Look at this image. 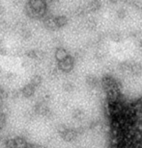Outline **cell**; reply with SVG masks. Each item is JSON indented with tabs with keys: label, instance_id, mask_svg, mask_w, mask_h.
I'll list each match as a JSON object with an SVG mask.
<instances>
[{
	"label": "cell",
	"instance_id": "6da1fadb",
	"mask_svg": "<svg viewBox=\"0 0 142 148\" xmlns=\"http://www.w3.org/2000/svg\"><path fill=\"white\" fill-rule=\"evenodd\" d=\"M39 14V18H43L46 14V0H29L27 2Z\"/></svg>",
	"mask_w": 142,
	"mask_h": 148
},
{
	"label": "cell",
	"instance_id": "7a4b0ae2",
	"mask_svg": "<svg viewBox=\"0 0 142 148\" xmlns=\"http://www.w3.org/2000/svg\"><path fill=\"white\" fill-rule=\"evenodd\" d=\"M58 69L60 71L64 72V73H69L73 69V66H75V58L72 57V56H69L66 59H64L63 61L58 62Z\"/></svg>",
	"mask_w": 142,
	"mask_h": 148
},
{
	"label": "cell",
	"instance_id": "3957f363",
	"mask_svg": "<svg viewBox=\"0 0 142 148\" xmlns=\"http://www.w3.org/2000/svg\"><path fill=\"white\" fill-rule=\"evenodd\" d=\"M102 85L103 90H105V92H107L108 90H111L113 88H119L118 86V82L115 79L112 78L111 76H105L102 80Z\"/></svg>",
	"mask_w": 142,
	"mask_h": 148
},
{
	"label": "cell",
	"instance_id": "277c9868",
	"mask_svg": "<svg viewBox=\"0 0 142 148\" xmlns=\"http://www.w3.org/2000/svg\"><path fill=\"white\" fill-rule=\"evenodd\" d=\"M78 136V130L76 129H72V128H68L67 131L64 133L63 135L61 136L63 138V140L67 143H71V141H73L75 140H76Z\"/></svg>",
	"mask_w": 142,
	"mask_h": 148
},
{
	"label": "cell",
	"instance_id": "5b68a950",
	"mask_svg": "<svg viewBox=\"0 0 142 148\" xmlns=\"http://www.w3.org/2000/svg\"><path fill=\"white\" fill-rule=\"evenodd\" d=\"M44 24H45L46 28L48 29V30H56V29H58L57 23H56V19L54 16H49L45 17Z\"/></svg>",
	"mask_w": 142,
	"mask_h": 148
},
{
	"label": "cell",
	"instance_id": "8992f818",
	"mask_svg": "<svg viewBox=\"0 0 142 148\" xmlns=\"http://www.w3.org/2000/svg\"><path fill=\"white\" fill-rule=\"evenodd\" d=\"M100 7H102V3L100 0H92L91 2L88 3V5L86 6V12L87 13H94V12L99 11Z\"/></svg>",
	"mask_w": 142,
	"mask_h": 148
},
{
	"label": "cell",
	"instance_id": "52a82bcc",
	"mask_svg": "<svg viewBox=\"0 0 142 148\" xmlns=\"http://www.w3.org/2000/svg\"><path fill=\"white\" fill-rule=\"evenodd\" d=\"M55 59L57 62H61L63 61L64 59H66L67 57H69V53L65 48L63 47H58V48H56V51H55Z\"/></svg>",
	"mask_w": 142,
	"mask_h": 148
},
{
	"label": "cell",
	"instance_id": "ba28073f",
	"mask_svg": "<svg viewBox=\"0 0 142 148\" xmlns=\"http://www.w3.org/2000/svg\"><path fill=\"white\" fill-rule=\"evenodd\" d=\"M35 88H36V87H34L32 84L25 85L24 87L22 88V90H21L22 95L24 97H27V98H28V97L33 96L34 93H35Z\"/></svg>",
	"mask_w": 142,
	"mask_h": 148
},
{
	"label": "cell",
	"instance_id": "9c48e42d",
	"mask_svg": "<svg viewBox=\"0 0 142 148\" xmlns=\"http://www.w3.org/2000/svg\"><path fill=\"white\" fill-rule=\"evenodd\" d=\"M15 143H16V148H28L29 146L27 140L23 137L15 138Z\"/></svg>",
	"mask_w": 142,
	"mask_h": 148
},
{
	"label": "cell",
	"instance_id": "30bf717a",
	"mask_svg": "<svg viewBox=\"0 0 142 148\" xmlns=\"http://www.w3.org/2000/svg\"><path fill=\"white\" fill-rule=\"evenodd\" d=\"M131 72L134 75H139L142 72V66L137 62H132L131 63Z\"/></svg>",
	"mask_w": 142,
	"mask_h": 148
},
{
	"label": "cell",
	"instance_id": "8fae6325",
	"mask_svg": "<svg viewBox=\"0 0 142 148\" xmlns=\"http://www.w3.org/2000/svg\"><path fill=\"white\" fill-rule=\"evenodd\" d=\"M24 10H25L26 14H27L29 17H31V18H39V14H38V13L28 4V3L25 5Z\"/></svg>",
	"mask_w": 142,
	"mask_h": 148
},
{
	"label": "cell",
	"instance_id": "7c38bea8",
	"mask_svg": "<svg viewBox=\"0 0 142 148\" xmlns=\"http://www.w3.org/2000/svg\"><path fill=\"white\" fill-rule=\"evenodd\" d=\"M86 84L91 88H96L99 85V80H98L96 76L90 74V75H88L86 77Z\"/></svg>",
	"mask_w": 142,
	"mask_h": 148
},
{
	"label": "cell",
	"instance_id": "4fadbf2b",
	"mask_svg": "<svg viewBox=\"0 0 142 148\" xmlns=\"http://www.w3.org/2000/svg\"><path fill=\"white\" fill-rule=\"evenodd\" d=\"M55 19H56V23H57L58 28L65 27V26L68 24V18H67V16H58L55 17Z\"/></svg>",
	"mask_w": 142,
	"mask_h": 148
},
{
	"label": "cell",
	"instance_id": "5bb4252c",
	"mask_svg": "<svg viewBox=\"0 0 142 148\" xmlns=\"http://www.w3.org/2000/svg\"><path fill=\"white\" fill-rule=\"evenodd\" d=\"M43 82V79L42 77H41L40 75H38V74H36V75H34L33 77L31 78L30 80V84H32L34 86V87H39V86L42 84Z\"/></svg>",
	"mask_w": 142,
	"mask_h": 148
},
{
	"label": "cell",
	"instance_id": "9a60e30c",
	"mask_svg": "<svg viewBox=\"0 0 142 148\" xmlns=\"http://www.w3.org/2000/svg\"><path fill=\"white\" fill-rule=\"evenodd\" d=\"M73 117L75 119H78V120H81L82 118L84 117V112L81 109H76L73 110Z\"/></svg>",
	"mask_w": 142,
	"mask_h": 148
},
{
	"label": "cell",
	"instance_id": "2e32d148",
	"mask_svg": "<svg viewBox=\"0 0 142 148\" xmlns=\"http://www.w3.org/2000/svg\"><path fill=\"white\" fill-rule=\"evenodd\" d=\"M119 69L122 70L123 72H126V71L131 72V63H130V62H123V63L120 64Z\"/></svg>",
	"mask_w": 142,
	"mask_h": 148
},
{
	"label": "cell",
	"instance_id": "e0dca14e",
	"mask_svg": "<svg viewBox=\"0 0 142 148\" xmlns=\"http://www.w3.org/2000/svg\"><path fill=\"white\" fill-rule=\"evenodd\" d=\"M63 90L66 91V92H72L75 90V85L71 82H66L63 84Z\"/></svg>",
	"mask_w": 142,
	"mask_h": 148
},
{
	"label": "cell",
	"instance_id": "ac0fdd59",
	"mask_svg": "<svg viewBox=\"0 0 142 148\" xmlns=\"http://www.w3.org/2000/svg\"><path fill=\"white\" fill-rule=\"evenodd\" d=\"M26 57L29 59H32V60H37L38 57V50H28L26 51Z\"/></svg>",
	"mask_w": 142,
	"mask_h": 148
},
{
	"label": "cell",
	"instance_id": "d6986e66",
	"mask_svg": "<svg viewBox=\"0 0 142 148\" xmlns=\"http://www.w3.org/2000/svg\"><path fill=\"white\" fill-rule=\"evenodd\" d=\"M20 37L22 38H24V40H27L31 37V32L29 29H26V28H22L21 30H20Z\"/></svg>",
	"mask_w": 142,
	"mask_h": 148
},
{
	"label": "cell",
	"instance_id": "ffe728a7",
	"mask_svg": "<svg viewBox=\"0 0 142 148\" xmlns=\"http://www.w3.org/2000/svg\"><path fill=\"white\" fill-rule=\"evenodd\" d=\"M5 146L7 148H16L15 138H8V140L5 141Z\"/></svg>",
	"mask_w": 142,
	"mask_h": 148
},
{
	"label": "cell",
	"instance_id": "44dd1931",
	"mask_svg": "<svg viewBox=\"0 0 142 148\" xmlns=\"http://www.w3.org/2000/svg\"><path fill=\"white\" fill-rule=\"evenodd\" d=\"M97 27V23L95 20L93 19H89V20H87V22H86V28L88 29H90V30H93V29H95Z\"/></svg>",
	"mask_w": 142,
	"mask_h": 148
},
{
	"label": "cell",
	"instance_id": "7402d4cb",
	"mask_svg": "<svg viewBox=\"0 0 142 148\" xmlns=\"http://www.w3.org/2000/svg\"><path fill=\"white\" fill-rule=\"evenodd\" d=\"M6 125V114L3 112H0V130L4 128Z\"/></svg>",
	"mask_w": 142,
	"mask_h": 148
},
{
	"label": "cell",
	"instance_id": "603a6c76",
	"mask_svg": "<svg viewBox=\"0 0 142 148\" xmlns=\"http://www.w3.org/2000/svg\"><path fill=\"white\" fill-rule=\"evenodd\" d=\"M126 16H127V12H126V10H124V9H120V10L117 11V16H118V18L124 19L126 17Z\"/></svg>",
	"mask_w": 142,
	"mask_h": 148
},
{
	"label": "cell",
	"instance_id": "cb8c5ba5",
	"mask_svg": "<svg viewBox=\"0 0 142 148\" xmlns=\"http://www.w3.org/2000/svg\"><path fill=\"white\" fill-rule=\"evenodd\" d=\"M67 129H68V127L66 125H64V124H60V125H58V127H57V131L61 136L67 131Z\"/></svg>",
	"mask_w": 142,
	"mask_h": 148
},
{
	"label": "cell",
	"instance_id": "d4e9b609",
	"mask_svg": "<svg viewBox=\"0 0 142 148\" xmlns=\"http://www.w3.org/2000/svg\"><path fill=\"white\" fill-rule=\"evenodd\" d=\"M132 6L138 11H142V0H134Z\"/></svg>",
	"mask_w": 142,
	"mask_h": 148
},
{
	"label": "cell",
	"instance_id": "484cf974",
	"mask_svg": "<svg viewBox=\"0 0 142 148\" xmlns=\"http://www.w3.org/2000/svg\"><path fill=\"white\" fill-rule=\"evenodd\" d=\"M110 37H111V40L115 41V42H119L121 40V36L118 33H113Z\"/></svg>",
	"mask_w": 142,
	"mask_h": 148
},
{
	"label": "cell",
	"instance_id": "4316f807",
	"mask_svg": "<svg viewBox=\"0 0 142 148\" xmlns=\"http://www.w3.org/2000/svg\"><path fill=\"white\" fill-rule=\"evenodd\" d=\"M127 4L130 5V6H132V4H134V0H124Z\"/></svg>",
	"mask_w": 142,
	"mask_h": 148
},
{
	"label": "cell",
	"instance_id": "83f0119b",
	"mask_svg": "<svg viewBox=\"0 0 142 148\" xmlns=\"http://www.w3.org/2000/svg\"><path fill=\"white\" fill-rule=\"evenodd\" d=\"M6 52H7V51H6V49L4 48V47H2V45L0 46V53L4 55V54H6Z\"/></svg>",
	"mask_w": 142,
	"mask_h": 148
},
{
	"label": "cell",
	"instance_id": "f1b7e54d",
	"mask_svg": "<svg viewBox=\"0 0 142 148\" xmlns=\"http://www.w3.org/2000/svg\"><path fill=\"white\" fill-rule=\"evenodd\" d=\"M3 13H4V7L2 5H0V14H2Z\"/></svg>",
	"mask_w": 142,
	"mask_h": 148
},
{
	"label": "cell",
	"instance_id": "f546056e",
	"mask_svg": "<svg viewBox=\"0 0 142 148\" xmlns=\"http://www.w3.org/2000/svg\"><path fill=\"white\" fill-rule=\"evenodd\" d=\"M118 1H119V0H109V2L112 3V4H116Z\"/></svg>",
	"mask_w": 142,
	"mask_h": 148
},
{
	"label": "cell",
	"instance_id": "4dcf8cb0",
	"mask_svg": "<svg viewBox=\"0 0 142 148\" xmlns=\"http://www.w3.org/2000/svg\"><path fill=\"white\" fill-rule=\"evenodd\" d=\"M56 0H46V2H50V3H52V2H55Z\"/></svg>",
	"mask_w": 142,
	"mask_h": 148
},
{
	"label": "cell",
	"instance_id": "1f68e13d",
	"mask_svg": "<svg viewBox=\"0 0 142 148\" xmlns=\"http://www.w3.org/2000/svg\"><path fill=\"white\" fill-rule=\"evenodd\" d=\"M139 45H140V47H141V48H142V40L139 41Z\"/></svg>",
	"mask_w": 142,
	"mask_h": 148
},
{
	"label": "cell",
	"instance_id": "d6a6232c",
	"mask_svg": "<svg viewBox=\"0 0 142 148\" xmlns=\"http://www.w3.org/2000/svg\"><path fill=\"white\" fill-rule=\"evenodd\" d=\"M1 45H2V40L0 38V46H1Z\"/></svg>",
	"mask_w": 142,
	"mask_h": 148
},
{
	"label": "cell",
	"instance_id": "836d02e7",
	"mask_svg": "<svg viewBox=\"0 0 142 148\" xmlns=\"http://www.w3.org/2000/svg\"><path fill=\"white\" fill-rule=\"evenodd\" d=\"M0 143H1V138H0Z\"/></svg>",
	"mask_w": 142,
	"mask_h": 148
}]
</instances>
